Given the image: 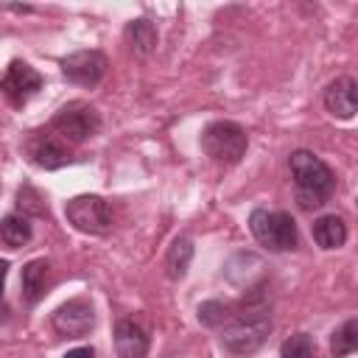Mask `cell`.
Instances as JSON below:
<instances>
[{
    "mask_svg": "<svg viewBox=\"0 0 358 358\" xmlns=\"http://www.w3.org/2000/svg\"><path fill=\"white\" fill-rule=\"evenodd\" d=\"M229 316H232V313H229V305H224V302H218V299H207V302L199 305V322H201L204 327H221Z\"/></svg>",
    "mask_w": 358,
    "mask_h": 358,
    "instance_id": "ffe728a7",
    "label": "cell"
},
{
    "mask_svg": "<svg viewBox=\"0 0 358 358\" xmlns=\"http://www.w3.org/2000/svg\"><path fill=\"white\" fill-rule=\"evenodd\" d=\"M3 8H6V11H14V14H31V11H34L31 6H3Z\"/></svg>",
    "mask_w": 358,
    "mask_h": 358,
    "instance_id": "cb8c5ba5",
    "label": "cell"
},
{
    "mask_svg": "<svg viewBox=\"0 0 358 358\" xmlns=\"http://www.w3.org/2000/svg\"><path fill=\"white\" fill-rule=\"evenodd\" d=\"M39 90H42V76L22 59H14L0 76V92L8 98L11 106H25Z\"/></svg>",
    "mask_w": 358,
    "mask_h": 358,
    "instance_id": "52a82bcc",
    "label": "cell"
},
{
    "mask_svg": "<svg viewBox=\"0 0 358 358\" xmlns=\"http://www.w3.org/2000/svg\"><path fill=\"white\" fill-rule=\"evenodd\" d=\"M190 260H193V241L187 235L173 238L168 252H165V274L171 280H182L190 268Z\"/></svg>",
    "mask_w": 358,
    "mask_h": 358,
    "instance_id": "9a60e30c",
    "label": "cell"
},
{
    "mask_svg": "<svg viewBox=\"0 0 358 358\" xmlns=\"http://www.w3.org/2000/svg\"><path fill=\"white\" fill-rule=\"evenodd\" d=\"M201 148L204 154L218 165H235L243 159L249 148V134L243 126L232 120H213L201 131Z\"/></svg>",
    "mask_w": 358,
    "mask_h": 358,
    "instance_id": "3957f363",
    "label": "cell"
},
{
    "mask_svg": "<svg viewBox=\"0 0 358 358\" xmlns=\"http://www.w3.org/2000/svg\"><path fill=\"white\" fill-rule=\"evenodd\" d=\"M95 352H92V347H78V350H70L64 358H92Z\"/></svg>",
    "mask_w": 358,
    "mask_h": 358,
    "instance_id": "7402d4cb",
    "label": "cell"
},
{
    "mask_svg": "<svg viewBox=\"0 0 358 358\" xmlns=\"http://www.w3.org/2000/svg\"><path fill=\"white\" fill-rule=\"evenodd\" d=\"M115 352H117V358H145L148 355V333L137 322L120 319L115 324Z\"/></svg>",
    "mask_w": 358,
    "mask_h": 358,
    "instance_id": "8fae6325",
    "label": "cell"
},
{
    "mask_svg": "<svg viewBox=\"0 0 358 358\" xmlns=\"http://www.w3.org/2000/svg\"><path fill=\"white\" fill-rule=\"evenodd\" d=\"M280 358H319L313 336H308V333H294V336H288V338L282 341V347H280Z\"/></svg>",
    "mask_w": 358,
    "mask_h": 358,
    "instance_id": "d6986e66",
    "label": "cell"
},
{
    "mask_svg": "<svg viewBox=\"0 0 358 358\" xmlns=\"http://www.w3.org/2000/svg\"><path fill=\"white\" fill-rule=\"evenodd\" d=\"M288 168H291V179L296 187V201L302 210H316L322 204L330 201L333 190H336V176L330 171V165L316 157L313 151H291L288 157Z\"/></svg>",
    "mask_w": 358,
    "mask_h": 358,
    "instance_id": "6da1fadb",
    "label": "cell"
},
{
    "mask_svg": "<svg viewBox=\"0 0 358 358\" xmlns=\"http://www.w3.org/2000/svg\"><path fill=\"white\" fill-rule=\"evenodd\" d=\"M31 235H34L31 221H28L25 215H20V213H11V215H6V218L0 221V241H3L6 246H11V249L25 246V243L31 241Z\"/></svg>",
    "mask_w": 358,
    "mask_h": 358,
    "instance_id": "e0dca14e",
    "label": "cell"
},
{
    "mask_svg": "<svg viewBox=\"0 0 358 358\" xmlns=\"http://www.w3.org/2000/svg\"><path fill=\"white\" fill-rule=\"evenodd\" d=\"M50 129L64 140V143H84L87 137H92L101 129V117L98 112L84 103V101H70L67 106H62L53 120Z\"/></svg>",
    "mask_w": 358,
    "mask_h": 358,
    "instance_id": "5b68a950",
    "label": "cell"
},
{
    "mask_svg": "<svg viewBox=\"0 0 358 358\" xmlns=\"http://www.w3.org/2000/svg\"><path fill=\"white\" fill-rule=\"evenodd\" d=\"M64 215H67V221L78 232H87V235H106L109 227H112V210H109V204L101 196H90V193L73 196L64 204Z\"/></svg>",
    "mask_w": 358,
    "mask_h": 358,
    "instance_id": "8992f818",
    "label": "cell"
},
{
    "mask_svg": "<svg viewBox=\"0 0 358 358\" xmlns=\"http://www.w3.org/2000/svg\"><path fill=\"white\" fill-rule=\"evenodd\" d=\"M324 106L330 115L341 117V120H352L358 101H355V81L350 76H341L336 81H330L324 87Z\"/></svg>",
    "mask_w": 358,
    "mask_h": 358,
    "instance_id": "30bf717a",
    "label": "cell"
},
{
    "mask_svg": "<svg viewBox=\"0 0 358 358\" xmlns=\"http://www.w3.org/2000/svg\"><path fill=\"white\" fill-rule=\"evenodd\" d=\"M17 207H20V215H48V207L42 204V199H39V193L31 187V185H25V187H20V193H17Z\"/></svg>",
    "mask_w": 358,
    "mask_h": 358,
    "instance_id": "44dd1931",
    "label": "cell"
},
{
    "mask_svg": "<svg viewBox=\"0 0 358 358\" xmlns=\"http://www.w3.org/2000/svg\"><path fill=\"white\" fill-rule=\"evenodd\" d=\"M28 157H31L34 165H39V168H45V171H56V168H62V165L70 162L67 148H64L56 137H50V134L31 140V143H28Z\"/></svg>",
    "mask_w": 358,
    "mask_h": 358,
    "instance_id": "7c38bea8",
    "label": "cell"
},
{
    "mask_svg": "<svg viewBox=\"0 0 358 358\" xmlns=\"http://www.w3.org/2000/svg\"><path fill=\"white\" fill-rule=\"evenodd\" d=\"M249 229L260 246L268 252H288L296 246V224L288 213L280 210H252L249 215Z\"/></svg>",
    "mask_w": 358,
    "mask_h": 358,
    "instance_id": "277c9868",
    "label": "cell"
},
{
    "mask_svg": "<svg viewBox=\"0 0 358 358\" xmlns=\"http://www.w3.org/2000/svg\"><path fill=\"white\" fill-rule=\"evenodd\" d=\"M62 73L78 87H98L106 76V56L101 50H76L62 59Z\"/></svg>",
    "mask_w": 358,
    "mask_h": 358,
    "instance_id": "9c48e42d",
    "label": "cell"
},
{
    "mask_svg": "<svg viewBox=\"0 0 358 358\" xmlns=\"http://www.w3.org/2000/svg\"><path fill=\"white\" fill-rule=\"evenodd\" d=\"M355 350H358V319L350 316L341 327L333 330V336H330V352H333V358H347Z\"/></svg>",
    "mask_w": 358,
    "mask_h": 358,
    "instance_id": "ac0fdd59",
    "label": "cell"
},
{
    "mask_svg": "<svg viewBox=\"0 0 358 358\" xmlns=\"http://www.w3.org/2000/svg\"><path fill=\"white\" fill-rule=\"evenodd\" d=\"M6 277H8V260L0 257V296H3V288H6Z\"/></svg>",
    "mask_w": 358,
    "mask_h": 358,
    "instance_id": "603a6c76",
    "label": "cell"
},
{
    "mask_svg": "<svg viewBox=\"0 0 358 358\" xmlns=\"http://www.w3.org/2000/svg\"><path fill=\"white\" fill-rule=\"evenodd\" d=\"M126 36H129L131 50H134L137 56H148V53H154L157 39H159V36H157L154 22H151V20H145V17L131 20V22L126 25Z\"/></svg>",
    "mask_w": 358,
    "mask_h": 358,
    "instance_id": "2e32d148",
    "label": "cell"
},
{
    "mask_svg": "<svg viewBox=\"0 0 358 358\" xmlns=\"http://www.w3.org/2000/svg\"><path fill=\"white\" fill-rule=\"evenodd\" d=\"M268 333H271V316H268V310L263 305H257V308L249 305L246 313L235 316L221 330V347L229 355H235V358H249V355H255L266 344Z\"/></svg>",
    "mask_w": 358,
    "mask_h": 358,
    "instance_id": "7a4b0ae2",
    "label": "cell"
},
{
    "mask_svg": "<svg viewBox=\"0 0 358 358\" xmlns=\"http://www.w3.org/2000/svg\"><path fill=\"white\" fill-rule=\"evenodd\" d=\"M310 235H313L319 249H341L347 243V224H344L341 215L327 213V215H319L313 221Z\"/></svg>",
    "mask_w": 358,
    "mask_h": 358,
    "instance_id": "4fadbf2b",
    "label": "cell"
},
{
    "mask_svg": "<svg viewBox=\"0 0 358 358\" xmlns=\"http://www.w3.org/2000/svg\"><path fill=\"white\" fill-rule=\"evenodd\" d=\"M50 322H53V330L59 336L78 338V336H87L95 327V308H92L90 299L76 296V299H67L64 305H59L53 310Z\"/></svg>",
    "mask_w": 358,
    "mask_h": 358,
    "instance_id": "ba28073f",
    "label": "cell"
},
{
    "mask_svg": "<svg viewBox=\"0 0 358 358\" xmlns=\"http://www.w3.org/2000/svg\"><path fill=\"white\" fill-rule=\"evenodd\" d=\"M48 274H50V263L45 257H36V260H28L22 266V280H20V288H22V299L28 305H36L42 296H45V288H48Z\"/></svg>",
    "mask_w": 358,
    "mask_h": 358,
    "instance_id": "5bb4252c",
    "label": "cell"
}]
</instances>
